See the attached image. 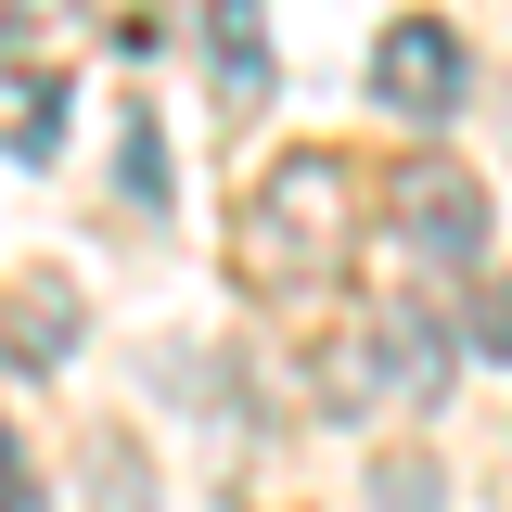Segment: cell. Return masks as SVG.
<instances>
[{"mask_svg": "<svg viewBox=\"0 0 512 512\" xmlns=\"http://www.w3.org/2000/svg\"><path fill=\"white\" fill-rule=\"evenodd\" d=\"M448 384V320L436 308H372L333 346V410H384V397H436Z\"/></svg>", "mask_w": 512, "mask_h": 512, "instance_id": "3957f363", "label": "cell"}, {"mask_svg": "<svg viewBox=\"0 0 512 512\" xmlns=\"http://www.w3.org/2000/svg\"><path fill=\"white\" fill-rule=\"evenodd\" d=\"M333 256H359V167L346 154H269L244 192V269L269 282H320Z\"/></svg>", "mask_w": 512, "mask_h": 512, "instance_id": "6da1fadb", "label": "cell"}, {"mask_svg": "<svg viewBox=\"0 0 512 512\" xmlns=\"http://www.w3.org/2000/svg\"><path fill=\"white\" fill-rule=\"evenodd\" d=\"M64 116H77L64 64H52V52H0V154H13V167H52Z\"/></svg>", "mask_w": 512, "mask_h": 512, "instance_id": "5b68a950", "label": "cell"}, {"mask_svg": "<svg viewBox=\"0 0 512 512\" xmlns=\"http://www.w3.org/2000/svg\"><path fill=\"white\" fill-rule=\"evenodd\" d=\"M128 192L167 205V141H154V116H128Z\"/></svg>", "mask_w": 512, "mask_h": 512, "instance_id": "30bf717a", "label": "cell"}, {"mask_svg": "<svg viewBox=\"0 0 512 512\" xmlns=\"http://www.w3.org/2000/svg\"><path fill=\"white\" fill-rule=\"evenodd\" d=\"M474 346H487V359H512V282H487V295H474Z\"/></svg>", "mask_w": 512, "mask_h": 512, "instance_id": "8fae6325", "label": "cell"}, {"mask_svg": "<svg viewBox=\"0 0 512 512\" xmlns=\"http://www.w3.org/2000/svg\"><path fill=\"white\" fill-rule=\"evenodd\" d=\"M90 512H141V474H128V448H90Z\"/></svg>", "mask_w": 512, "mask_h": 512, "instance_id": "9c48e42d", "label": "cell"}, {"mask_svg": "<svg viewBox=\"0 0 512 512\" xmlns=\"http://www.w3.org/2000/svg\"><path fill=\"white\" fill-rule=\"evenodd\" d=\"M205 52H218V90H231V103H269V90H282L269 13H256V0H205Z\"/></svg>", "mask_w": 512, "mask_h": 512, "instance_id": "8992f818", "label": "cell"}, {"mask_svg": "<svg viewBox=\"0 0 512 512\" xmlns=\"http://www.w3.org/2000/svg\"><path fill=\"white\" fill-rule=\"evenodd\" d=\"M0 512H39V487H26V448L0 436Z\"/></svg>", "mask_w": 512, "mask_h": 512, "instance_id": "4fadbf2b", "label": "cell"}, {"mask_svg": "<svg viewBox=\"0 0 512 512\" xmlns=\"http://www.w3.org/2000/svg\"><path fill=\"white\" fill-rule=\"evenodd\" d=\"M384 512H436V474L423 461H384Z\"/></svg>", "mask_w": 512, "mask_h": 512, "instance_id": "7c38bea8", "label": "cell"}, {"mask_svg": "<svg viewBox=\"0 0 512 512\" xmlns=\"http://www.w3.org/2000/svg\"><path fill=\"white\" fill-rule=\"evenodd\" d=\"M64 346H77V295H64V282H13V295H0V359H13V372H52Z\"/></svg>", "mask_w": 512, "mask_h": 512, "instance_id": "52a82bcc", "label": "cell"}, {"mask_svg": "<svg viewBox=\"0 0 512 512\" xmlns=\"http://www.w3.org/2000/svg\"><path fill=\"white\" fill-rule=\"evenodd\" d=\"M461 90H474V52H461L448 13H397V26L372 39V103L384 116H448Z\"/></svg>", "mask_w": 512, "mask_h": 512, "instance_id": "277c9868", "label": "cell"}, {"mask_svg": "<svg viewBox=\"0 0 512 512\" xmlns=\"http://www.w3.org/2000/svg\"><path fill=\"white\" fill-rule=\"evenodd\" d=\"M384 205H397V244L423 256V269H448V282L487 269V180H474L461 154H410Z\"/></svg>", "mask_w": 512, "mask_h": 512, "instance_id": "7a4b0ae2", "label": "cell"}, {"mask_svg": "<svg viewBox=\"0 0 512 512\" xmlns=\"http://www.w3.org/2000/svg\"><path fill=\"white\" fill-rule=\"evenodd\" d=\"M77 26V0H0V52H52Z\"/></svg>", "mask_w": 512, "mask_h": 512, "instance_id": "ba28073f", "label": "cell"}]
</instances>
